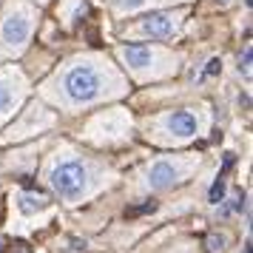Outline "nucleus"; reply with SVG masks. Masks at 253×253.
<instances>
[{
	"mask_svg": "<svg viewBox=\"0 0 253 253\" xmlns=\"http://www.w3.org/2000/svg\"><path fill=\"white\" fill-rule=\"evenodd\" d=\"M63 85H66V97L69 100H74V103H88V100H94L100 94L103 80H100L97 69H91V66H74L66 74V83Z\"/></svg>",
	"mask_w": 253,
	"mask_h": 253,
	"instance_id": "obj_1",
	"label": "nucleus"
},
{
	"mask_svg": "<svg viewBox=\"0 0 253 253\" xmlns=\"http://www.w3.org/2000/svg\"><path fill=\"white\" fill-rule=\"evenodd\" d=\"M85 179H88V173L83 168V162H63V165H57V168L51 171V185H54V191H57L60 196L83 194Z\"/></svg>",
	"mask_w": 253,
	"mask_h": 253,
	"instance_id": "obj_2",
	"label": "nucleus"
},
{
	"mask_svg": "<svg viewBox=\"0 0 253 253\" xmlns=\"http://www.w3.org/2000/svg\"><path fill=\"white\" fill-rule=\"evenodd\" d=\"M179 26V14H171V12H154L142 20V32L151 37H171Z\"/></svg>",
	"mask_w": 253,
	"mask_h": 253,
	"instance_id": "obj_3",
	"label": "nucleus"
},
{
	"mask_svg": "<svg viewBox=\"0 0 253 253\" xmlns=\"http://www.w3.org/2000/svg\"><path fill=\"white\" fill-rule=\"evenodd\" d=\"M32 32V20L26 17V14H12L6 26H3V43H9V46H23L26 37Z\"/></svg>",
	"mask_w": 253,
	"mask_h": 253,
	"instance_id": "obj_4",
	"label": "nucleus"
},
{
	"mask_svg": "<svg viewBox=\"0 0 253 253\" xmlns=\"http://www.w3.org/2000/svg\"><path fill=\"white\" fill-rule=\"evenodd\" d=\"M173 182H176V168H173L171 162H157V165L151 168V173H148L151 188L162 191V188H171Z\"/></svg>",
	"mask_w": 253,
	"mask_h": 253,
	"instance_id": "obj_5",
	"label": "nucleus"
},
{
	"mask_svg": "<svg viewBox=\"0 0 253 253\" xmlns=\"http://www.w3.org/2000/svg\"><path fill=\"white\" fill-rule=\"evenodd\" d=\"M168 128H171L176 137H191L196 131V117L191 111H173L168 117Z\"/></svg>",
	"mask_w": 253,
	"mask_h": 253,
	"instance_id": "obj_6",
	"label": "nucleus"
},
{
	"mask_svg": "<svg viewBox=\"0 0 253 253\" xmlns=\"http://www.w3.org/2000/svg\"><path fill=\"white\" fill-rule=\"evenodd\" d=\"M123 60H126L128 66H134V69H142V66H148L151 63V48L128 46V48H123Z\"/></svg>",
	"mask_w": 253,
	"mask_h": 253,
	"instance_id": "obj_7",
	"label": "nucleus"
},
{
	"mask_svg": "<svg viewBox=\"0 0 253 253\" xmlns=\"http://www.w3.org/2000/svg\"><path fill=\"white\" fill-rule=\"evenodd\" d=\"M48 205V196L40 194V191H29V194L20 196V211L23 213H37V211H43Z\"/></svg>",
	"mask_w": 253,
	"mask_h": 253,
	"instance_id": "obj_8",
	"label": "nucleus"
},
{
	"mask_svg": "<svg viewBox=\"0 0 253 253\" xmlns=\"http://www.w3.org/2000/svg\"><path fill=\"white\" fill-rule=\"evenodd\" d=\"M222 196H225V179H222V173H219V179L211 185V194H208V199H211L213 205H219V202H222Z\"/></svg>",
	"mask_w": 253,
	"mask_h": 253,
	"instance_id": "obj_9",
	"label": "nucleus"
},
{
	"mask_svg": "<svg viewBox=\"0 0 253 253\" xmlns=\"http://www.w3.org/2000/svg\"><path fill=\"white\" fill-rule=\"evenodd\" d=\"M14 103V91L6 85V83H0V111H9Z\"/></svg>",
	"mask_w": 253,
	"mask_h": 253,
	"instance_id": "obj_10",
	"label": "nucleus"
},
{
	"mask_svg": "<svg viewBox=\"0 0 253 253\" xmlns=\"http://www.w3.org/2000/svg\"><path fill=\"white\" fill-rule=\"evenodd\" d=\"M154 211H157V202H142V205L126 211V216L128 219H137V216H145V213H154Z\"/></svg>",
	"mask_w": 253,
	"mask_h": 253,
	"instance_id": "obj_11",
	"label": "nucleus"
},
{
	"mask_svg": "<svg viewBox=\"0 0 253 253\" xmlns=\"http://www.w3.org/2000/svg\"><path fill=\"white\" fill-rule=\"evenodd\" d=\"M205 245H208V251H211V253H222V251H225V236H219V233H211Z\"/></svg>",
	"mask_w": 253,
	"mask_h": 253,
	"instance_id": "obj_12",
	"label": "nucleus"
},
{
	"mask_svg": "<svg viewBox=\"0 0 253 253\" xmlns=\"http://www.w3.org/2000/svg\"><path fill=\"white\" fill-rule=\"evenodd\" d=\"M3 253H32V248H29V245H26V242H9V245H6V248H3Z\"/></svg>",
	"mask_w": 253,
	"mask_h": 253,
	"instance_id": "obj_13",
	"label": "nucleus"
},
{
	"mask_svg": "<svg viewBox=\"0 0 253 253\" xmlns=\"http://www.w3.org/2000/svg\"><path fill=\"white\" fill-rule=\"evenodd\" d=\"M219 71H222V60H219V57H213V60H211V63H208L205 74H208V77H216Z\"/></svg>",
	"mask_w": 253,
	"mask_h": 253,
	"instance_id": "obj_14",
	"label": "nucleus"
},
{
	"mask_svg": "<svg viewBox=\"0 0 253 253\" xmlns=\"http://www.w3.org/2000/svg\"><path fill=\"white\" fill-rule=\"evenodd\" d=\"M239 71L251 74V48H245V54H242V60H239Z\"/></svg>",
	"mask_w": 253,
	"mask_h": 253,
	"instance_id": "obj_15",
	"label": "nucleus"
},
{
	"mask_svg": "<svg viewBox=\"0 0 253 253\" xmlns=\"http://www.w3.org/2000/svg\"><path fill=\"white\" fill-rule=\"evenodd\" d=\"M114 3H117V9H137L142 0H114Z\"/></svg>",
	"mask_w": 253,
	"mask_h": 253,
	"instance_id": "obj_16",
	"label": "nucleus"
},
{
	"mask_svg": "<svg viewBox=\"0 0 253 253\" xmlns=\"http://www.w3.org/2000/svg\"><path fill=\"white\" fill-rule=\"evenodd\" d=\"M233 162H236V154H225V171L233 168ZM225 171H222V173H225Z\"/></svg>",
	"mask_w": 253,
	"mask_h": 253,
	"instance_id": "obj_17",
	"label": "nucleus"
},
{
	"mask_svg": "<svg viewBox=\"0 0 253 253\" xmlns=\"http://www.w3.org/2000/svg\"><path fill=\"white\" fill-rule=\"evenodd\" d=\"M3 245H6V242H3V239H0V253H3Z\"/></svg>",
	"mask_w": 253,
	"mask_h": 253,
	"instance_id": "obj_18",
	"label": "nucleus"
},
{
	"mask_svg": "<svg viewBox=\"0 0 253 253\" xmlns=\"http://www.w3.org/2000/svg\"><path fill=\"white\" fill-rule=\"evenodd\" d=\"M219 3H228V0H219Z\"/></svg>",
	"mask_w": 253,
	"mask_h": 253,
	"instance_id": "obj_19",
	"label": "nucleus"
}]
</instances>
